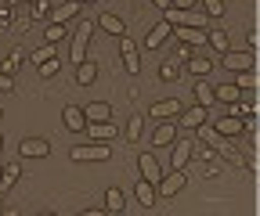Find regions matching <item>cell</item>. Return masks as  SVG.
Instances as JSON below:
<instances>
[{"mask_svg":"<svg viewBox=\"0 0 260 216\" xmlns=\"http://www.w3.org/2000/svg\"><path fill=\"white\" fill-rule=\"evenodd\" d=\"M90 33H94V22L80 18V22H76V33H73V47H69V54H73V61H76V65H80V61L87 58V47H90Z\"/></svg>","mask_w":260,"mask_h":216,"instance_id":"6da1fadb","label":"cell"},{"mask_svg":"<svg viewBox=\"0 0 260 216\" xmlns=\"http://www.w3.org/2000/svg\"><path fill=\"white\" fill-rule=\"evenodd\" d=\"M112 155V148L102 144V141H94V144H76L73 148V162H109Z\"/></svg>","mask_w":260,"mask_h":216,"instance_id":"7a4b0ae2","label":"cell"},{"mask_svg":"<svg viewBox=\"0 0 260 216\" xmlns=\"http://www.w3.org/2000/svg\"><path fill=\"white\" fill-rule=\"evenodd\" d=\"M220 65L232 72H246V69H256V58H253V51H224Z\"/></svg>","mask_w":260,"mask_h":216,"instance_id":"3957f363","label":"cell"},{"mask_svg":"<svg viewBox=\"0 0 260 216\" xmlns=\"http://www.w3.org/2000/svg\"><path fill=\"white\" fill-rule=\"evenodd\" d=\"M191 155H195V141L191 137L188 141H174V148H170V169H188Z\"/></svg>","mask_w":260,"mask_h":216,"instance_id":"277c9868","label":"cell"},{"mask_svg":"<svg viewBox=\"0 0 260 216\" xmlns=\"http://www.w3.org/2000/svg\"><path fill=\"white\" fill-rule=\"evenodd\" d=\"M18 155H25V159H47V155H51V141H44V137H25V141L18 144Z\"/></svg>","mask_w":260,"mask_h":216,"instance_id":"5b68a950","label":"cell"},{"mask_svg":"<svg viewBox=\"0 0 260 216\" xmlns=\"http://www.w3.org/2000/svg\"><path fill=\"white\" fill-rule=\"evenodd\" d=\"M184 180H188V173H184V169H174V173H167V177L155 184V191H159L162 198H174V195L184 188Z\"/></svg>","mask_w":260,"mask_h":216,"instance_id":"8992f818","label":"cell"},{"mask_svg":"<svg viewBox=\"0 0 260 216\" xmlns=\"http://www.w3.org/2000/svg\"><path fill=\"white\" fill-rule=\"evenodd\" d=\"M206 119H210V108H203V105H191V108H181L174 122H181V126L195 130V126H199V122H206Z\"/></svg>","mask_w":260,"mask_h":216,"instance_id":"52a82bcc","label":"cell"},{"mask_svg":"<svg viewBox=\"0 0 260 216\" xmlns=\"http://www.w3.org/2000/svg\"><path fill=\"white\" fill-rule=\"evenodd\" d=\"M138 169H141V177L152 180V184L162 180V166H159V159L152 155V151H141V155H138Z\"/></svg>","mask_w":260,"mask_h":216,"instance_id":"ba28073f","label":"cell"},{"mask_svg":"<svg viewBox=\"0 0 260 216\" xmlns=\"http://www.w3.org/2000/svg\"><path fill=\"white\" fill-rule=\"evenodd\" d=\"M177 141V122L174 119H159V126L152 130V144L162 148V144H174Z\"/></svg>","mask_w":260,"mask_h":216,"instance_id":"9c48e42d","label":"cell"},{"mask_svg":"<svg viewBox=\"0 0 260 216\" xmlns=\"http://www.w3.org/2000/svg\"><path fill=\"white\" fill-rule=\"evenodd\" d=\"M170 36H177L181 44H188V47H199V44H206V29H195V25H174V33Z\"/></svg>","mask_w":260,"mask_h":216,"instance_id":"30bf717a","label":"cell"},{"mask_svg":"<svg viewBox=\"0 0 260 216\" xmlns=\"http://www.w3.org/2000/svg\"><path fill=\"white\" fill-rule=\"evenodd\" d=\"M213 130H217V134H224V137H235V134H242V119L217 112V115H213Z\"/></svg>","mask_w":260,"mask_h":216,"instance_id":"8fae6325","label":"cell"},{"mask_svg":"<svg viewBox=\"0 0 260 216\" xmlns=\"http://www.w3.org/2000/svg\"><path fill=\"white\" fill-rule=\"evenodd\" d=\"M181 108H184V105H181L177 98H167V101H155V105L148 108V115H152V119H177Z\"/></svg>","mask_w":260,"mask_h":216,"instance_id":"7c38bea8","label":"cell"},{"mask_svg":"<svg viewBox=\"0 0 260 216\" xmlns=\"http://www.w3.org/2000/svg\"><path fill=\"white\" fill-rule=\"evenodd\" d=\"M170 33H174V25H170V22L152 25V29H148V36H145V47H162V44L170 40Z\"/></svg>","mask_w":260,"mask_h":216,"instance_id":"4fadbf2b","label":"cell"},{"mask_svg":"<svg viewBox=\"0 0 260 216\" xmlns=\"http://www.w3.org/2000/svg\"><path fill=\"white\" fill-rule=\"evenodd\" d=\"M94 141H112L116 137V122L112 119H102V122H87V126H83Z\"/></svg>","mask_w":260,"mask_h":216,"instance_id":"5bb4252c","label":"cell"},{"mask_svg":"<svg viewBox=\"0 0 260 216\" xmlns=\"http://www.w3.org/2000/svg\"><path fill=\"white\" fill-rule=\"evenodd\" d=\"M134 198H138V202H141L145 209H148V205H155V198H159V191H155V184L141 177V180L134 184Z\"/></svg>","mask_w":260,"mask_h":216,"instance_id":"9a60e30c","label":"cell"},{"mask_svg":"<svg viewBox=\"0 0 260 216\" xmlns=\"http://www.w3.org/2000/svg\"><path fill=\"white\" fill-rule=\"evenodd\" d=\"M80 0H65V4H58L54 11H51V22H58V25H65V22H69V18H76L80 15Z\"/></svg>","mask_w":260,"mask_h":216,"instance_id":"2e32d148","label":"cell"},{"mask_svg":"<svg viewBox=\"0 0 260 216\" xmlns=\"http://www.w3.org/2000/svg\"><path fill=\"white\" fill-rule=\"evenodd\" d=\"M213 98H217V105H235L242 98V90L235 83H220V87H213Z\"/></svg>","mask_w":260,"mask_h":216,"instance_id":"e0dca14e","label":"cell"},{"mask_svg":"<svg viewBox=\"0 0 260 216\" xmlns=\"http://www.w3.org/2000/svg\"><path fill=\"white\" fill-rule=\"evenodd\" d=\"M61 122H65V130H83L87 126V119H83V108H76V105H69V108H65L61 112Z\"/></svg>","mask_w":260,"mask_h":216,"instance_id":"ac0fdd59","label":"cell"},{"mask_svg":"<svg viewBox=\"0 0 260 216\" xmlns=\"http://www.w3.org/2000/svg\"><path fill=\"white\" fill-rule=\"evenodd\" d=\"M195 101H199L203 108H213L217 98H213V83H206V76H199V83H195Z\"/></svg>","mask_w":260,"mask_h":216,"instance_id":"d6986e66","label":"cell"},{"mask_svg":"<svg viewBox=\"0 0 260 216\" xmlns=\"http://www.w3.org/2000/svg\"><path fill=\"white\" fill-rule=\"evenodd\" d=\"M83 119H87V122H102V119H112V108H109L105 101H90V105L83 108Z\"/></svg>","mask_w":260,"mask_h":216,"instance_id":"ffe728a7","label":"cell"},{"mask_svg":"<svg viewBox=\"0 0 260 216\" xmlns=\"http://www.w3.org/2000/svg\"><path fill=\"white\" fill-rule=\"evenodd\" d=\"M94 79H98V65H94L90 58H83L80 65H76V83H80V87H90Z\"/></svg>","mask_w":260,"mask_h":216,"instance_id":"44dd1931","label":"cell"},{"mask_svg":"<svg viewBox=\"0 0 260 216\" xmlns=\"http://www.w3.org/2000/svg\"><path fill=\"white\" fill-rule=\"evenodd\" d=\"M98 25H102L105 33H112V36H126V25H123V18H116V15H102V18H98Z\"/></svg>","mask_w":260,"mask_h":216,"instance_id":"7402d4cb","label":"cell"},{"mask_svg":"<svg viewBox=\"0 0 260 216\" xmlns=\"http://www.w3.org/2000/svg\"><path fill=\"white\" fill-rule=\"evenodd\" d=\"M188 72H191V76H210V72H213V61L191 54V58H188Z\"/></svg>","mask_w":260,"mask_h":216,"instance_id":"603a6c76","label":"cell"},{"mask_svg":"<svg viewBox=\"0 0 260 216\" xmlns=\"http://www.w3.org/2000/svg\"><path fill=\"white\" fill-rule=\"evenodd\" d=\"M22 177V166L18 162H11V166H4V169H0V191H8L11 188V184Z\"/></svg>","mask_w":260,"mask_h":216,"instance_id":"cb8c5ba5","label":"cell"},{"mask_svg":"<svg viewBox=\"0 0 260 216\" xmlns=\"http://www.w3.org/2000/svg\"><path fill=\"white\" fill-rule=\"evenodd\" d=\"M105 209H109V212H123V209H126V198H123L119 188H109V195H105Z\"/></svg>","mask_w":260,"mask_h":216,"instance_id":"d4e9b609","label":"cell"},{"mask_svg":"<svg viewBox=\"0 0 260 216\" xmlns=\"http://www.w3.org/2000/svg\"><path fill=\"white\" fill-rule=\"evenodd\" d=\"M206 44H210L217 54H224V51H228V33H224V29H210V33H206Z\"/></svg>","mask_w":260,"mask_h":216,"instance_id":"484cf974","label":"cell"},{"mask_svg":"<svg viewBox=\"0 0 260 216\" xmlns=\"http://www.w3.org/2000/svg\"><path fill=\"white\" fill-rule=\"evenodd\" d=\"M141 130H145V115H130V122H126V141H130V144H138Z\"/></svg>","mask_w":260,"mask_h":216,"instance_id":"4316f807","label":"cell"},{"mask_svg":"<svg viewBox=\"0 0 260 216\" xmlns=\"http://www.w3.org/2000/svg\"><path fill=\"white\" fill-rule=\"evenodd\" d=\"M199 4H203L199 11H203L206 18H220V15H224V8H228L224 0H199Z\"/></svg>","mask_w":260,"mask_h":216,"instance_id":"83f0119b","label":"cell"},{"mask_svg":"<svg viewBox=\"0 0 260 216\" xmlns=\"http://www.w3.org/2000/svg\"><path fill=\"white\" fill-rule=\"evenodd\" d=\"M22 58H25L22 51H11V54H8L4 61H0V72H4V76H11V72H15V69L22 65Z\"/></svg>","mask_w":260,"mask_h":216,"instance_id":"f1b7e54d","label":"cell"},{"mask_svg":"<svg viewBox=\"0 0 260 216\" xmlns=\"http://www.w3.org/2000/svg\"><path fill=\"white\" fill-rule=\"evenodd\" d=\"M235 87H239V90H256V72H253V69L235 72Z\"/></svg>","mask_w":260,"mask_h":216,"instance_id":"f546056e","label":"cell"},{"mask_svg":"<svg viewBox=\"0 0 260 216\" xmlns=\"http://www.w3.org/2000/svg\"><path fill=\"white\" fill-rule=\"evenodd\" d=\"M61 36H65V25H58V22H51V25L44 29V40H47V44H58Z\"/></svg>","mask_w":260,"mask_h":216,"instance_id":"4dcf8cb0","label":"cell"},{"mask_svg":"<svg viewBox=\"0 0 260 216\" xmlns=\"http://www.w3.org/2000/svg\"><path fill=\"white\" fill-rule=\"evenodd\" d=\"M37 69H40V76H44V79H51V76H58V69H61V61H58V58H47L44 65H37Z\"/></svg>","mask_w":260,"mask_h":216,"instance_id":"1f68e13d","label":"cell"},{"mask_svg":"<svg viewBox=\"0 0 260 216\" xmlns=\"http://www.w3.org/2000/svg\"><path fill=\"white\" fill-rule=\"evenodd\" d=\"M123 69H126L130 76L141 72V58H138V51H134V54H123Z\"/></svg>","mask_w":260,"mask_h":216,"instance_id":"d6a6232c","label":"cell"},{"mask_svg":"<svg viewBox=\"0 0 260 216\" xmlns=\"http://www.w3.org/2000/svg\"><path fill=\"white\" fill-rule=\"evenodd\" d=\"M29 15H32V18H47V15H51V0H32Z\"/></svg>","mask_w":260,"mask_h":216,"instance_id":"836d02e7","label":"cell"},{"mask_svg":"<svg viewBox=\"0 0 260 216\" xmlns=\"http://www.w3.org/2000/svg\"><path fill=\"white\" fill-rule=\"evenodd\" d=\"M177 72H181L177 61H162L159 65V79H177Z\"/></svg>","mask_w":260,"mask_h":216,"instance_id":"e575fe53","label":"cell"},{"mask_svg":"<svg viewBox=\"0 0 260 216\" xmlns=\"http://www.w3.org/2000/svg\"><path fill=\"white\" fill-rule=\"evenodd\" d=\"M47 58H54V44H44V47H40L37 54H32V61H37V65H44Z\"/></svg>","mask_w":260,"mask_h":216,"instance_id":"d590c367","label":"cell"},{"mask_svg":"<svg viewBox=\"0 0 260 216\" xmlns=\"http://www.w3.org/2000/svg\"><path fill=\"white\" fill-rule=\"evenodd\" d=\"M199 0H170V8H181V11H188V8H195Z\"/></svg>","mask_w":260,"mask_h":216,"instance_id":"8d00e7d4","label":"cell"},{"mask_svg":"<svg viewBox=\"0 0 260 216\" xmlns=\"http://www.w3.org/2000/svg\"><path fill=\"white\" fill-rule=\"evenodd\" d=\"M119 51H123V54H134L138 47H134V40H126V36H123V44H119Z\"/></svg>","mask_w":260,"mask_h":216,"instance_id":"74e56055","label":"cell"},{"mask_svg":"<svg viewBox=\"0 0 260 216\" xmlns=\"http://www.w3.org/2000/svg\"><path fill=\"white\" fill-rule=\"evenodd\" d=\"M0 90H15V83H11V76H4V72H0Z\"/></svg>","mask_w":260,"mask_h":216,"instance_id":"f35d334b","label":"cell"},{"mask_svg":"<svg viewBox=\"0 0 260 216\" xmlns=\"http://www.w3.org/2000/svg\"><path fill=\"white\" fill-rule=\"evenodd\" d=\"M152 4H155V8H170V0H152Z\"/></svg>","mask_w":260,"mask_h":216,"instance_id":"ab89813d","label":"cell"},{"mask_svg":"<svg viewBox=\"0 0 260 216\" xmlns=\"http://www.w3.org/2000/svg\"><path fill=\"white\" fill-rule=\"evenodd\" d=\"M0 148H4V137H0Z\"/></svg>","mask_w":260,"mask_h":216,"instance_id":"60d3db41","label":"cell"},{"mask_svg":"<svg viewBox=\"0 0 260 216\" xmlns=\"http://www.w3.org/2000/svg\"><path fill=\"white\" fill-rule=\"evenodd\" d=\"M80 4H90V0H80Z\"/></svg>","mask_w":260,"mask_h":216,"instance_id":"b9f144b4","label":"cell"},{"mask_svg":"<svg viewBox=\"0 0 260 216\" xmlns=\"http://www.w3.org/2000/svg\"><path fill=\"white\" fill-rule=\"evenodd\" d=\"M0 212H4V205H0Z\"/></svg>","mask_w":260,"mask_h":216,"instance_id":"7bdbcfd3","label":"cell"},{"mask_svg":"<svg viewBox=\"0 0 260 216\" xmlns=\"http://www.w3.org/2000/svg\"><path fill=\"white\" fill-rule=\"evenodd\" d=\"M11 4H18V0H11Z\"/></svg>","mask_w":260,"mask_h":216,"instance_id":"ee69618b","label":"cell"},{"mask_svg":"<svg viewBox=\"0 0 260 216\" xmlns=\"http://www.w3.org/2000/svg\"><path fill=\"white\" fill-rule=\"evenodd\" d=\"M0 115H4V112H0Z\"/></svg>","mask_w":260,"mask_h":216,"instance_id":"f6af8a7d","label":"cell"},{"mask_svg":"<svg viewBox=\"0 0 260 216\" xmlns=\"http://www.w3.org/2000/svg\"><path fill=\"white\" fill-rule=\"evenodd\" d=\"M0 169H4V166H0Z\"/></svg>","mask_w":260,"mask_h":216,"instance_id":"bcb514c9","label":"cell"}]
</instances>
